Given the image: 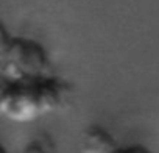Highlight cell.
I'll return each mask as SVG.
<instances>
[{"mask_svg":"<svg viewBox=\"0 0 159 153\" xmlns=\"http://www.w3.org/2000/svg\"><path fill=\"white\" fill-rule=\"evenodd\" d=\"M20 153H56V144L52 136L48 134H39L34 139H31Z\"/></svg>","mask_w":159,"mask_h":153,"instance_id":"obj_4","label":"cell"},{"mask_svg":"<svg viewBox=\"0 0 159 153\" xmlns=\"http://www.w3.org/2000/svg\"><path fill=\"white\" fill-rule=\"evenodd\" d=\"M119 144L116 137L102 125L92 123L81 133L80 151L81 153H114Z\"/></svg>","mask_w":159,"mask_h":153,"instance_id":"obj_3","label":"cell"},{"mask_svg":"<svg viewBox=\"0 0 159 153\" xmlns=\"http://www.w3.org/2000/svg\"><path fill=\"white\" fill-rule=\"evenodd\" d=\"M0 153H8V151H7V148H5V147H2V151H0Z\"/></svg>","mask_w":159,"mask_h":153,"instance_id":"obj_6","label":"cell"},{"mask_svg":"<svg viewBox=\"0 0 159 153\" xmlns=\"http://www.w3.org/2000/svg\"><path fill=\"white\" fill-rule=\"evenodd\" d=\"M0 113L16 123H28L48 114L42 76L34 80H3L0 89Z\"/></svg>","mask_w":159,"mask_h":153,"instance_id":"obj_2","label":"cell"},{"mask_svg":"<svg viewBox=\"0 0 159 153\" xmlns=\"http://www.w3.org/2000/svg\"><path fill=\"white\" fill-rule=\"evenodd\" d=\"M50 58L45 47L24 36H10L0 31V70L3 80H34L48 73Z\"/></svg>","mask_w":159,"mask_h":153,"instance_id":"obj_1","label":"cell"},{"mask_svg":"<svg viewBox=\"0 0 159 153\" xmlns=\"http://www.w3.org/2000/svg\"><path fill=\"white\" fill-rule=\"evenodd\" d=\"M114 153H153V151L142 144H129V145H123V147L119 145Z\"/></svg>","mask_w":159,"mask_h":153,"instance_id":"obj_5","label":"cell"}]
</instances>
